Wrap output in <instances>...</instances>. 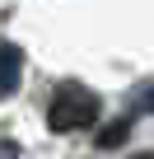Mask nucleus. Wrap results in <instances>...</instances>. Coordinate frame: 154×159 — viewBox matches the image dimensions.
Listing matches in <instances>:
<instances>
[{"mask_svg":"<svg viewBox=\"0 0 154 159\" xmlns=\"http://www.w3.org/2000/svg\"><path fill=\"white\" fill-rule=\"evenodd\" d=\"M98 112H103V98L80 84V80H61V84L51 89V103H47V126L70 136V131H89L98 126Z\"/></svg>","mask_w":154,"mask_h":159,"instance_id":"nucleus-1","label":"nucleus"},{"mask_svg":"<svg viewBox=\"0 0 154 159\" xmlns=\"http://www.w3.org/2000/svg\"><path fill=\"white\" fill-rule=\"evenodd\" d=\"M24 80V52L14 42H0V98H10Z\"/></svg>","mask_w":154,"mask_h":159,"instance_id":"nucleus-2","label":"nucleus"},{"mask_svg":"<svg viewBox=\"0 0 154 159\" xmlns=\"http://www.w3.org/2000/svg\"><path fill=\"white\" fill-rule=\"evenodd\" d=\"M126 131H131V117H121V122L103 126V131H98V145H103V150H112V145H121V140H126Z\"/></svg>","mask_w":154,"mask_h":159,"instance_id":"nucleus-3","label":"nucleus"},{"mask_svg":"<svg viewBox=\"0 0 154 159\" xmlns=\"http://www.w3.org/2000/svg\"><path fill=\"white\" fill-rule=\"evenodd\" d=\"M14 154H19L14 145H0V159H14Z\"/></svg>","mask_w":154,"mask_h":159,"instance_id":"nucleus-4","label":"nucleus"},{"mask_svg":"<svg viewBox=\"0 0 154 159\" xmlns=\"http://www.w3.org/2000/svg\"><path fill=\"white\" fill-rule=\"evenodd\" d=\"M126 159H154V150H140V154H126Z\"/></svg>","mask_w":154,"mask_h":159,"instance_id":"nucleus-5","label":"nucleus"},{"mask_svg":"<svg viewBox=\"0 0 154 159\" xmlns=\"http://www.w3.org/2000/svg\"><path fill=\"white\" fill-rule=\"evenodd\" d=\"M145 108H149V112H154V89H149V94H145Z\"/></svg>","mask_w":154,"mask_h":159,"instance_id":"nucleus-6","label":"nucleus"}]
</instances>
